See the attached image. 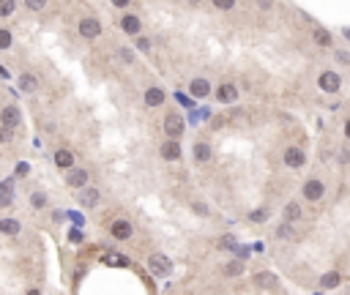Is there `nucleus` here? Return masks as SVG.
<instances>
[{"label": "nucleus", "mask_w": 350, "mask_h": 295, "mask_svg": "<svg viewBox=\"0 0 350 295\" xmlns=\"http://www.w3.org/2000/svg\"><path fill=\"white\" fill-rule=\"evenodd\" d=\"M148 268L156 273V276H167V273L172 271V262L167 260L164 254H151V260H148Z\"/></svg>", "instance_id": "nucleus-2"}, {"label": "nucleus", "mask_w": 350, "mask_h": 295, "mask_svg": "<svg viewBox=\"0 0 350 295\" xmlns=\"http://www.w3.org/2000/svg\"><path fill=\"white\" fill-rule=\"evenodd\" d=\"M28 295H41V293H39V290H30V293Z\"/></svg>", "instance_id": "nucleus-40"}, {"label": "nucleus", "mask_w": 350, "mask_h": 295, "mask_svg": "<svg viewBox=\"0 0 350 295\" xmlns=\"http://www.w3.org/2000/svg\"><path fill=\"white\" fill-rule=\"evenodd\" d=\"M120 58H123V60H131V49H120Z\"/></svg>", "instance_id": "nucleus-37"}, {"label": "nucleus", "mask_w": 350, "mask_h": 295, "mask_svg": "<svg viewBox=\"0 0 350 295\" xmlns=\"http://www.w3.org/2000/svg\"><path fill=\"white\" fill-rule=\"evenodd\" d=\"M219 249H235V238H233V235H222L219 238Z\"/></svg>", "instance_id": "nucleus-27"}, {"label": "nucleus", "mask_w": 350, "mask_h": 295, "mask_svg": "<svg viewBox=\"0 0 350 295\" xmlns=\"http://www.w3.org/2000/svg\"><path fill=\"white\" fill-rule=\"evenodd\" d=\"M0 230L6 232V235H17V232H19V221H14V219H3V221H0Z\"/></svg>", "instance_id": "nucleus-23"}, {"label": "nucleus", "mask_w": 350, "mask_h": 295, "mask_svg": "<svg viewBox=\"0 0 350 295\" xmlns=\"http://www.w3.org/2000/svg\"><path fill=\"white\" fill-rule=\"evenodd\" d=\"M225 273H227V276H241V273H243V262H241V260H233V262H227Z\"/></svg>", "instance_id": "nucleus-25"}, {"label": "nucleus", "mask_w": 350, "mask_h": 295, "mask_svg": "<svg viewBox=\"0 0 350 295\" xmlns=\"http://www.w3.org/2000/svg\"><path fill=\"white\" fill-rule=\"evenodd\" d=\"M120 28H123L129 36H137V33H140V19L131 17V14H126V17L120 19Z\"/></svg>", "instance_id": "nucleus-14"}, {"label": "nucleus", "mask_w": 350, "mask_h": 295, "mask_svg": "<svg viewBox=\"0 0 350 295\" xmlns=\"http://www.w3.org/2000/svg\"><path fill=\"white\" fill-rule=\"evenodd\" d=\"M323 191H326L323 181H309L307 186H304V197H307V200H320Z\"/></svg>", "instance_id": "nucleus-6"}, {"label": "nucleus", "mask_w": 350, "mask_h": 295, "mask_svg": "<svg viewBox=\"0 0 350 295\" xmlns=\"http://www.w3.org/2000/svg\"><path fill=\"white\" fill-rule=\"evenodd\" d=\"M304 161H307V156H304L301 148H287V150H285V164L287 167H293V170H296V167L304 164Z\"/></svg>", "instance_id": "nucleus-4"}, {"label": "nucleus", "mask_w": 350, "mask_h": 295, "mask_svg": "<svg viewBox=\"0 0 350 295\" xmlns=\"http://www.w3.org/2000/svg\"><path fill=\"white\" fill-rule=\"evenodd\" d=\"M314 41H317V44H323V47H326V44L331 41V36H328L326 30H314Z\"/></svg>", "instance_id": "nucleus-28"}, {"label": "nucleus", "mask_w": 350, "mask_h": 295, "mask_svg": "<svg viewBox=\"0 0 350 295\" xmlns=\"http://www.w3.org/2000/svg\"><path fill=\"white\" fill-rule=\"evenodd\" d=\"M113 3H115V6H129L131 0H113Z\"/></svg>", "instance_id": "nucleus-38"}, {"label": "nucleus", "mask_w": 350, "mask_h": 295, "mask_svg": "<svg viewBox=\"0 0 350 295\" xmlns=\"http://www.w3.org/2000/svg\"><path fill=\"white\" fill-rule=\"evenodd\" d=\"M285 219H287V221H296V219H301V205H298V202H287Z\"/></svg>", "instance_id": "nucleus-22"}, {"label": "nucleus", "mask_w": 350, "mask_h": 295, "mask_svg": "<svg viewBox=\"0 0 350 295\" xmlns=\"http://www.w3.org/2000/svg\"><path fill=\"white\" fill-rule=\"evenodd\" d=\"M345 134L350 137V120H348V123H345Z\"/></svg>", "instance_id": "nucleus-39"}, {"label": "nucleus", "mask_w": 350, "mask_h": 295, "mask_svg": "<svg viewBox=\"0 0 350 295\" xmlns=\"http://www.w3.org/2000/svg\"><path fill=\"white\" fill-rule=\"evenodd\" d=\"M19 88H22L25 93H33V90L39 88V82H36L33 74H22V77H19Z\"/></svg>", "instance_id": "nucleus-19"}, {"label": "nucleus", "mask_w": 350, "mask_h": 295, "mask_svg": "<svg viewBox=\"0 0 350 295\" xmlns=\"http://www.w3.org/2000/svg\"><path fill=\"white\" fill-rule=\"evenodd\" d=\"M28 170H30V167L25 164V161H22V164H17V175H28Z\"/></svg>", "instance_id": "nucleus-35"}, {"label": "nucleus", "mask_w": 350, "mask_h": 295, "mask_svg": "<svg viewBox=\"0 0 350 295\" xmlns=\"http://www.w3.org/2000/svg\"><path fill=\"white\" fill-rule=\"evenodd\" d=\"M11 11H14V0H0V14H3V17H8Z\"/></svg>", "instance_id": "nucleus-31"}, {"label": "nucleus", "mask_w": 350, "mask_h": 295, "mask_svg": "<svg viewBox=\"0 0 350 295\" xmlns=\"http://www.w3.org/2000/svg\"><path fill=\"white\" fill-rule=\"evenodd\" d=\"M101 262H104V265H129V260H126V257H120V254H115V252H110V254H104V257H101Z\"/></svg>", "instance_id": "nucleus-20"}, {"label": "nucleus", "mask_w": 350, "mask_h": 295, "mask_svg": "<svg viewBox=\"0 0 350 295\" xmlns=\"http://www.w3.org/2000/svg\"><path fill=\"white\" fill-rule=\"evenodd\" d=\"M11 189H14L11 181L0 183V205H11Z\"/></svg>", "instance_id": "nucleus-18"}, {"label": "nucleus", "mask_w": 350, "mask_h": 295, "mask_svg": "<svg viewBox=\"0 0 350 295\" xmlns=\"http://www.w3.org/2000/svg\"><path fill=\"white\" fill-rule=\"evenodd\" d=\"M255 284L257 287H263V290H276V276L273 273H268V271H263V273H257L255 276Z\"/></svg>", "instance_id": "nucleus-13"}, {"label": "nucleus", "mask_w": 350, "mask_h": 295, "mask_svg": "<svg viewBox=\"0 0 350 295\" xmlns=\"http://www.w3.org/2000/svg\"><path fill=\"white\" fill-rule=\"evenodd\" d=\"M55 164H58L60 170H72V167H74V156L69 153V150H58V153H55Z\"/></svg>", "instance_id": "nucleus-15"}, {"label": "nucleus", "mask_w": 350, "mask_h": 295, "mask_svg": "<svg viewBox=\"0 0 350 295\" xmlns=\"http://www.w3.org/2000/svg\"><path fill=\"white\" fill-rule=\"evenodd\" d=\"M0 118H3V126H6V129H14V126H19V118H22V115H19L17 107H6Z\"/></svg>", "instance_id": "nucleus-11"}, {"label": "nucleus", "mask_w": 350, "mask_h": 295, "mask_svg": "<svg viewBox=\"0 0 350 295\" xmlns=\"http://www.w3.org/2000/svg\"><path fill=\"white\" fill-rule=\"evenodd\" d=\"M268 219V211L266 208H257V211H252V221H266Z\"/></svg>", "instance_id": "nucleus-32"}, {"label": "nucleus", "mask_w": 350, "mask_h": 295, "mask_svg": "<svg viewBox=\"0 0 350 295\" xmlns=\"http://www.w3.org/2000/svg\"><path fill=\"white\" fill-rule=\"evenodd\" d=\"M30 202H33V208H44V205H47V197H44L41 191H36V194L30 197Z\"/></svg>", "instance_id": "nucleus-30"}, {"label": "nucleus", "mask_w": 350, "mask_h": 295, "mask_svg": "<svg viewBox=\"0 0 350 295\" xmlns=\"http://www.w3.org/2000/svg\"><path fill=\"white\" fill-rule=\"evenodd\" d=\"M25 6H28L30 11H41V8L47 6V0H25Z\"/></svg>", "instance_id": "nucleus-26"}, {"label": "nucleus", "mask_w": 350, "mask_h": 295, "mask_svg": "<svg viewBox=\"0 0 350 295\" xmlns=\"http://www.w3.org/2000/svg\"><path fill=\"white\" fill-rule=\"evenodd\" d=\"M161 159H167V161H178V159H181V145H178V140H167L164 145H161Z\"/></svg>", "instance_id": "nucleus-3"}, {"label": "nucleus", "mask_w": 350, "mask_h": 295, "mask_svg": "<svg viewBox=\"0 0 350 295\" xmlns=\"http://www.w3.org/2000/svg\"><path fill=\"white\" fill-rule=\"evenodd\" d=\"M184 129H186V123H184V118H181L178 112H170L164 118V131H167L170 140H178V137L184 134Z\"/></svg>", "instance_id": "nucleus-1"}, {"label": "nucleus", "mask_w": 350, "mask_h": 295, "mask_svg": "<svg viewBox=\"0 0 350 295\" xmlns=\"http://www.w3.org/2000/svg\"><path fill=\"white\" fill-rule=\"evenodd\" d=\"M79 33H82L85 38H96V36L101 33V25L96 22L93 17H88V19H82V22H79Z\"/></svg>", "instance_id": "nucleus-5"}, {"label": "nucleus", "mask_w": 350, "mask_h": 295, "mask_svg": "<svg viewBox=\"0 0 350 295\" xmlns=\"http://www.w3.org/2000/svg\"><path fill=\"white\" fill-rule=\"evenodd\" d=\"M110 232H113V235L118 238V241H129V238H131V224L120 219V221H115V224L110 227Z\"/></svg>", "instance_id": "nucleus-9"}, {"label": "nucleus", "mask_w": 350, "mask_h": 295, "mask_svg": "<svg viewBox=\"0 0 350 295\" xmlns=\"http://www.w3.org/2000/svg\"><path fill=\"white\" fill-rule=\"evenodd\" d=\"M194 211H197V213H202V216H205V213H208V208L202 205V202H194Z\"/></svg>", "instance_id": "nucleus-36"}, {"label": "nucleus", "mask_w": 350, "mask_h": 295, "mask_svg": "<svg viewBox=\"0 0 350 295\" xmlns=\"http://www.w3.org/2000/svg\"><path fill=\"white\" fill-rule=\"evenodd\" d=\"M66 183L74 186V189H82L85 183H88V170H72L66 175Z\"/></svg>", "instance_id": "nucleus-7"}, {"label": "nucleus", "mask_w": 350, "mask_h": 295, "mask_svg": "<svg viewBox=\"0 0 350 295\" xmlns=\"http://www.w3.org/2000/svg\"><path fill=\"white\" fill-rule=\"evenodd\" d=\"M320 88L328 90V93H337L339 90V74H334V71H326L320 77Z\"/></svg>", "instance_id": "nucleus-10"}, {"label": "nucleus", "mask_w": 350, "mask_h": 295, "mask_svg": "<svg viewBox=\"0 0 350 295\" xmlns=\"http://www.w3.org/2000/svg\"><path fill=\"white\" fill-rule=\"evenodd\" d=\"M339 284V273L337 271H331V273H326V276L320 279V287H326V290H331V287H337Z\"/></svg>", "instance_id": "nucleus-24"}, {"label": "nucleus", "mask_w": 350, "mask_h": 295, "mask_svg": "<svg viewBox=\"0 0 350 295\" xmlns=\"http://www.w3.org/2000/svg\"><path fill=\"white\" fill-rule=\"evenodd\" d=\"M8 47H11V33L0 30V49H8Z\"/></svg>", "instance_id": "nucleus-29"}, {"label": "nucleus", "mask_w": 350, "mask_h": 295, "mask_svg": "<svg viewBox=\"0 0 350 295\" xmlns=\"http://www.w3.org/2000/svg\"><path fill=\"white\" fill-rule=\"evenodd\" d=\"M189 90H192V96H197V99H202V96H208V90H211V85H208L205 79H192Z\"/></svg>", "instance_id": "nucleus-16"}, {"label": "nucleus", "mask_w": 350, "mask_h": 295, "mask_svg": "<svg viewBox=\"0 0 350 295\" xmlns=\"http://www.w3.org/2000/svg\"><path fill=\"white\" fill-rule=\"evenodd\" d=\"M216 99H219L222 104H233V101L238 99L235 85H219V90H216Z\"/></svg>", "instance_id": "nucleus-8"}, {"label": "nucleus", "mask_w": 350, "mask_h": 295, "mask_svg": "<svg viewBox=\"0 0 350 295\" xmlns=\"http://www.w3.org/2000/svg\"><path fill=\"white\" fill-rule=\"evenodd\" d=\"M194 161H200V164L211 161V148H208L205 142H197L194 145Z\"/></svg>", "instance_id": "nucleus-17"}, {"label": "nucleus", "mask_w": 350, "mask_h": 295, "mask_svg": "<svg viewBox=\"0 0 350 295\" xmlns=\"http://www.w3.org/2000/svg\"><path fill=\"white\" fill-rule=\"evenodd\" d=\"M214 6L222 8V11H230V8L235 6V0H214Z\"/></svg>", "instance_id": "nucleus-33"}, {"label": "nucleus", "mask_w": 350, "mask_h": 295, "mask_svg": "<svg viewBox=\"0 0 350 295\" xmlns=\"http://www.w3.org/2000/svg\"><path fill=\"white\" fill-rule=\"evenodd\" d=\"M145 104L148 107H161L164 104V90L161 88H148L145 90Z\"/></svg>", "instance_id": "nucleus-12"}, {"label": "nucleus", "mask_w": 350, "mask_h": 295, "mask_svg": "<svg viewBox=\"0 0 350 295\" xmlns=\"http://www.w3.org/2000/svg\"><path fill=\"white\" fill-rule=\"evenodd\" d=\"M79 202H82V205H96V202H99V191L96 189H85L82 194H79Z\"/></svg>", "instance_id": "nucleus-21"}, {"label": "nucleus", "mask_w": 350, "mask_h": 295, "mask_svg": "<svg viewBox=\"0 0 350 295\" xmlns=\"http://www.w3.org/2000/svg\"><path fill=\"white\" fill-rule=\"evenodd\" d=\"M276 238H293V230H290V224H282L276 230Z\"/></svg>", "instance_id": "nucleus-34"}]
</instances>
